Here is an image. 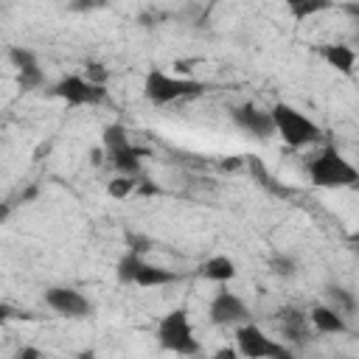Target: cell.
Returning <instances> with one entry per match:
<instances>
[{"label":"cell","mask_w":359,"mask_h":359,"mask_svg":"<svg viewBox=\"0 0 359 359\" xmlns=\"http://www.w3.org/2000/svg\"><path fill=\"white\" fill-rule=\"evenodd\" d=\"M8 59L17 70V84L22 93H31V90H39L45 87V70L39 67V59L31 48H22V45H11L8 48Z\"/></svg>","instance_id":"12"},{"label":"cell","mask_w":359,"mask_h":359,"mask_svg":"<svg viewBox=\"0 0 359 359\" xmlns=\"http://www.w3.org/2000/svg\"><path fill=\"white\" fill-rule=\"evenodd\" d=\"M269 272L278 278H294L297 275V258L289 252H275V255H269Z\"/></svg>","instance_id":"18"},{"label":"cell","mask_w":359,"mask_h":359,"mask_svg":"<svg viewBox=\"0 0 359 359\" xmlns=\"http://www.w3.org/2000/svg\"><path fill=\"white\" fill-rule=\"evenodd\" d=\"M76 359H98V353H95V351H90V348H84V351H79V353H76Z\"/></svg>","instance_id":"27"},{"label":"cell","mask_w":359,"mask_h":359,"mask_svg":"<svg viewBox=\"0 0 359 359\" xmlns=\"http://www.w3.org/2000/svg\"><path fill=\"white\" fill-rule=\"evenodd\" d=\"M230 118H233V123H236L244 135H250V137H255V140H269V137L275 135L269 109H264V107H258V104H252V101L236 104V107L230 109Z\"/></svg>","instance_id":"10"},{"label":"cell","mask_w":359,"mask_h":359,"mask_svg":"<svg viewBox=\"0 0 359 359\" xmlns=\"http://www.w3.org/2000/svg\"><path fill=\"white\" fill-rule=\"evenodd\" d=\"M45 303H48L50 311H56L62 317H70V320H84V317L93 314V303L81 292H76L70 286H50V289H45Z\"/></svg>","instance_id":"11"},{"label":"cell","mask_w":359,"mask_h":359,"mask_svg":"<svg viewBox=\"0 0 359 359\" xmlns=\"http://www.w3.org/2000/svg\"><path fill=\"white\" fill-rule=\"evenodd\" d=\"M118 280L121 283H132V286H143V289H154V286H168L182 280V275L177 269L160 266V264H149L143 255L137 252H123L118 261Z\"/></svg>","instance_id":"6"},{"label":"cell","mask_w":359,"mask_h":359,"mask_svg":"<svg viewBox=\"0 0 359 359\" xmlns=\"http://www.w3.org/2000/svg\"><path fill=\"white\" fill-rule=\"evenodd\" d=\"M137 182L140 180H135V177H112L109 182H107V194L112 196V199H126V196H132L135 194V188H137Z\"/></svg>","instance_id":"20"},{"label":"cell","mask_w":359,"mask_h":359,"mask_svg":"<svg viewBox=\"0 0 359 359\" xmlns=\"http://www.w3.org/2000/svg\"><path fill=\"white\" fill-rule=\"evenodd\" d=\"M48 93L62 98L67 107H98V104L109 101V90L107 87L93 84V81H87L84 76H76V73L62 76L56 84H50Z\"/></svg>","instance_id":"8"},{"label":"cell","mask_w":359,"mask_h":359,"mask_svg":"<svg viewBox=\"0 0 359 359\" xmlns=\"http://www.w3.org/2000/svg\"><path fill=\"white\" fill-rule=\"evenodd\" d=\"M11 359H42V353H39V348H34V345H22Z\"/></svg>","instance_id":"24"},{"label":"cell","mask_w":359,"mask_h":359,"mask_svg":"<svg viewBox=\"0 0 359 359\" xmlns=\"http://www.w3.org/2000/svg\"><path fill=\"white\" fill-rule=\"evenodd\" d=\"M208 317H210V323L219 325V328H238V325H244V323H252L250 306H247L236 292H230L227 286H222V289L213 294V300H210V306H208Z\"/></svg>","instance_id":"9"},{"label":"cell","mask_w":359,"mask_h":359,"mask_svg":"<svg viewBox=\"0 0 359 359\" xmlns=\"http://www.w3.org/2000/svg\"><path fill=\"white\" fill-rule=\"evenodd\" d=\"M11 216V202H0V222H6Z\"/></svg>","instance_id":"26"},{"label":"cell","mask_w":359,"mask_h":359,"mask_svg":"<svg viewBox=\"0 0 359 359\" xmlns=\"http://www.w3.org/2000/svg\"><path fill=\"white\" fill-rule=\"evenodd\" d=\"M11 317H14V309H11V306H6V303H0V325H6Z\"/></svg>","instance_id":"25"},{"label":"cell","mask_w":359,"mask_h":359,"mask_svg":"<svg viewBox=\"0 0 359 359\" xmlns=\"http://www.w3.org/2000/svg\"><path fill=\"white\" fill-rule=\"evenodd\" d=\"M84 79H87V81H93V84H101V87H107L109 70H107L101 62H87V65H84Z\"/></svg>","instance_id":"21"},{"label":"cell","mask_w":359,"mask_h":359,"mask_svg":"<svg viewBox=\"0 0 359 359\" xmlns=\"http://www.w3.org/2000/svg\"><path fill=\"white\" fill-rule=\"evenodd\" d=\"M325 297H328L325 306H331L337 314H342V317H353L356 314V297H353L351 289H345L339 283H328L325 286Z\"/></svg>","instance_id":"17"},{"label":"cell","mask_w":359,"mask_h":359,"mask_svg":"<svg viewBox=\"0 0 359 359\" xmlns=\"http://www.w3.org/2000/svg\"><path fill=\"white\" fill-rule=\"evenodd\" d=\"M269 115H272V126H275V135L289 146V149H306V146H314L323 140V129L320 123H314L309 115H303L297 107L292 104H272L269 107Z\"/></svg>","instance_id":"1"},{"label":"cell","mask_w":359,"mask_h":359,"mask_svg":"<svg viewBox=\"0 0 359 359\" xmlns=\"http://www.w3.org/2000/svg\"><path fill=\"white\" fill-rule=\"evenodd\" d=\"M199 272H202V278L205 280H213V283H230L233 278H236V264H233V258H227V255H210L202 266H199Z\"/></svg>","instance_id":"16"},{"label":"cell","mask_w":359,"mask_h":359,"mask_svg":"<svg viewBox=\"0 0 359 359\" xmlns=\"http://www.w3.org/2000/svg\"><path fill=\"white\" fill-rule=\"evenodd\" d=\"M309 325H311V331H317V334H348V331H351L348 320H345L342 314H337V311H334L331 306H325V303L311 306V311H309Z\"/></svg>","instance_id":"15"},{"label":"cell","mask_w":359,"mask_h":359,"mask_svg":"<svg viewBox=\"0 0 359 359\" xmlns=\"http://www.w3.org/2000/svg\"><path fill=\"white\" fill-rule=\"evenodd\" d=\"M236 351L241 359H294L292 348L266 337L255 323H244L236 328Z\"/></svg>","instance_id":"7"},{"label":"cell","mask_w":359,"mask_h":359,"mask_svg":"<svg viewBox=\"0 0 359 359\" xmlns=\"http://www.w3.org/2000/svg\"><path fill=\"white\" fill-rule=\"evenodd\" d=\"M309 180L317 188H353L359 180V171L353 163H348L334 143H325L311 160H309Z\"/></svg>","instance_id":"3"},{"label":"cell","mask_w":359,"mask_h":359,"mask_svg":"<svg viewBox=\"0 0 359 359\" xmlns=\"http://www.w3.org/2000/svg\"><path fill=\"white\" fill-rule=\"evenodd\" d=\"M317 50V56L328 65V67H334L337 73H342V76H353V67H356V50L351 48V45H339V42H328V45H317L314 48Z\"/></svg>","instance_id":"14"},{"label":"cell","mask_w":359,"mask_h":359,"mask_svg":"<svg viewBox=\"0 0 359 359\" xmlns=\"http://www.w3.org/2000/svg\"><path fill=\"white\" fill-rule=\"evenodd\" d=\"M205 93H208V81L171 76V73H163V70H149L146 79H143V95L154 107H168V104H177V101L199 98Z\"/></svg>","instance_id":"2"},{"label":"cell","mask_w":359,"mask_h":359,"mask_svg":"<svg viewBox=\"0 0 359 359\" xmlns=\"http://www.w3.org/2000/svg\"><path fill=\"white\" fill-rule=\"evenodd\" d=\"M154 337H157L160 348L168 353H177V356H199L202 353V345L194 334L188 309H171L168 314H163Z\"/></svg>","instance_id":"4"},{"label":"cell","mask_w":359,"mask_h":359,"mask_svg":"<svg viewBox=\"0 0 359 359\" xmlns=\"http://www.w3.org/2000/svg\"><path fill=\"white\" fill-rule=\"evenodd\" d=\"M278 325H280V334L294 345H306L314 334L311 325H309V314L297 306H283L278 311Z\"/></svg>","instance_id":"13"},{"label":"cell","mask_w":359,"mask_h":359,"mask_svg":"<svg viewBox=\"0 0 359 359\" xmlns=\"http://www.w3.org/2000/svg\"><path fill=\"white\" fill-rule=\"evenodd\" d=\"M325 8H331V3H325V0H292L289 3V14L297 20H306V17L325 11Z\"/></svg>","instance_id":"19"},{"label":"cell","mask_w":359,"mask_h":359,"mask_svg":"<svg viewBox=\"0 0 359 359\" xmlns=\"http://www.w3.org/2000/svg\"><path fill=\"white\" fill-rule=\"evenodd\" d=\"M210 359H241V356H238V351H236V348L222 345V348H216V351L210 353Z\"/></svg>","instance_id":"23"},{"label":"cell","mask_w":359,"mask_h":359,"mask_svg":"<svg viewBox=\"0 0 359 359\" xmlns=\"http://www.w3.org/2000/svg\"><path fill=\"white\" fill-rule=\"evenodd\" d=\"M101 149H104L109 165H112L121 177H135V180H140V171H143L140 157H143L146 151L137 149V146L129 140V132H126L123 123H109V126H104Z\"/></svg>","instance_id":"5"},{"label":"cell","mask_w":359,"mask_h":359,"mask_svg":"<svg viewBox=\"0 0 359 359\" xmlns=\"http://www.w3.org/2000/svg\"><path fill=\"white\" fill-rule=\"evenodd\" d=\"M126 247H129V252L143 255V252L151 247V238H146V236H140V233H126Z\"/></svg>","instance_id":"22"}]
</instances>
